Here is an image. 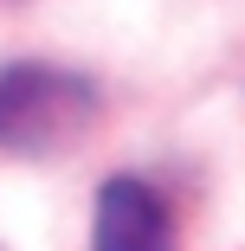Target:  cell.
<instances>
[{
    "mask_svg": "<svg viewBox=\"0 0 245 251\" xmlns=\"http://www.w3.org/2000/svg\"><path fill=\"white\" fill-rule=\"evenodd\" d=\"M90 251H174V219L168 200L149 180H104L97 193V226H90Z\"/></svg>",
    "mask_w": 245,
    "mask_h": 251,
    "instance_id": "2",
    "label": "cell"
},
{
    "mask_svg": "<svg viewBox=\"0 0 245 251\" xmlns=\"http://www.w3.org/2000/svg\"><path fill=\"white\" fill-rule=\"evenodd\" d=\"M97 123V84L65 65H7L0 71V148L58 155Z\"/></svg>",
    "mask_w": 245,
    "mask_h": 251,
    "instance_id": "1",
    "label": "cell"
}]
</instances>
